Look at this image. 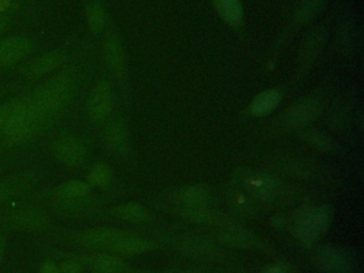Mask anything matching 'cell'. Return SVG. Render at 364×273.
<instances>
[{
    "label": "cell",
    "instance_id": "obj_32",
    "mask_svg": "<svg viewBox=\"0 0 364 273\" xmlns=\"http://www.w3.org/2000/svg\"><path fill=\"white\" fill-rule=\"evenodd\" d=\"M15 101H17V99H11V101L0 105V133H3V127H5L12 110H13Z\"/></svg>",
    "mask_w": 364,
    "mask_h": 273
},
{
    "label": "cell",
    "instance_id": "obj_13",
    "mask_svg": "<svg viewBox=\"0 0 364 273\" xmlns=\"http://www.w3.org/2000/svg\"><path fill=\"white\" fill-rule=\"evenodd\" d=\"M103 144L113 156L126 158L131 154V135L124 117L121 115L109 119L101 133Z\"/></svg>",
    "mask_w": 364,
    "mask_h": 273
},
{
    "label": "cell",
    "instance_id": "obj_39",
    "mask_svg": "<svg viewBox=\"0 0 364 273\" xmlns=\"http://www.w3.org/2000/svg\"><path fill=\"white\" fill-rule=\"evenodd\" d=\"M165 273H173V272L171 270H168V271H167V272H165Z\"/></svg>",
    "mask_w": 364,
    "mask_h": 273
},
{
    "label": "cell",
    "instance_id": "obj_3",
    "mask_svg": "<svg viewBox=\"0 0 364 273\" xmlns=\"http://www.w3.org/2000/svg\"><path fill=\"white\" fill-rule=\"evenodd\" d=\"M129 231L117 227L97 226L83 230H69L53 227L47 236L63 246L74 247L83 252H107L113 245L129 234Z\"/></svg>",
    "mask_w": 364,
    "mask_h": 273
},
{
    "label": "cell",
    "instance_id": "obj_14",
    "mask_svg": "<svg viewBox=\"0 0 364 273\" xmlns=\"http://www.w3.org/2000/svg\"><path fill=\"white\" fill-rule=\"evenodd\" d=\"M51 154L58 163L65 167L81 168L88 158V149L77 135H65L53 141Z\"/></svg>",
    "mask_w": 364,
    "mask_h": 273
},
{
    "label": "cell",
    "instance_id": "obj_10",
    "mask_svg": "<svg viewBox=\"0 0 364 273\" xmlns=\"http://www.w3.org/2000/svg\"><path fill=\"white\" fill-rule=\"evenodd\" d=\"M115 107V93L107 79H101L89 93L85 113L93 124H103L110 119Z\"/></svg>",
    "mask_w": 364,
    "mask_h": 273
},
{
    "label": "cell",
    "instance_id": "obj_27",
    "mask_svg": "<svg viewBox=\"0 0 364 273\" xmlns=\"http://www.w3.org/2000/svg\"><path fill=\"white\" fill-rule=\"evenodd\" d=\"M83 8L90 33L95 35L103 33L108 22V14L103 0H83Z\"/></svg>",
    "mask_w": 364,
    "mask_h": 273
},
{
    "label": "cell",
    "instance_id": "obj_40",
    "mask_svg": "<svg viewBox=\"0 0 364 273\" xmlns=\"http://www.w3.org/2000/svg\"><path fill=\"white\" fill-rule=\"evenodd\" d=\"M190 273H202V272H199V271H194V272H190Z\"/></svg>",
    "mask_w": 364,
    "mask_h": 273
},
{
    "label": "cell",
    "instance_id": "obj_29",
    "mask_svg": "<svg viewBox=\"0 0 364 273\" xmlns=\"http://www.w3.org/2000/svg\"><path fill=\"white\" fill-rule=\"evenodd\" d=\"M113 170L110 165L105 161H97L91 165L88 173L85 175V181L94 189L101 191L110 190L113 184Z\"/></svg>",
    "mask_w": 364,
    "mask_h": 273
},
{
    "label": "cell",
    "instance_id": "obj_20",
    "mask_svg": "<svg viewBox=\"0 0 364 273\" xmlns=\"http://www.w3.org/2000/svg\"><path fill=\"white\" fill-rule=\"evenodd\" d=\"M179 216L195 223L218 226H232V220L228 215L210 206L180 207Z\"/></svg>",
    "mask_w": 364,
    "mask_h": 273
},
{
    "label": "cell",
    "instance_id": "obj_33",
    "mask_svg": "<svg viewBox=\"0 0 364 273\" xmlns=\"http://www.w3.org/2000/svg\"><path fill=\"white\" fill-rule=\"evenodd\" d=\"M39 273H60L59 263L53 257H45L40 264Z\"/></svg>",
    "mask_w": 364,
    "mask_h": 273
},
{
    "label": "cell",
    "instance_id": "obj_6",
    "mask_svg": "<svg viewBox=\"0 0 364 273\" xmlns=\"http://www.w3.org/2000/svg\"><path fill=\"white\" fill-rule=\"evenodd\" d=\"M333 207L320 205L315 208L302 209L296 215L294 234L302 244L310 247L325 234L333 219Z\"/></svg>",
    "mask_w": 364,
    "mask_h": 273
},
{
    "label": "cell",
    "instance_id": "obj_1",
    "mask_svg": "<svg viewBox=\"0 0 364 273\" xmlns=\"http://www.w3.org/2000/svg\"><path fill=\"white\" fill-rule=\"evenodd\" d=\"M81 76L77 65H67L33 90L31 94L22 97L33 140L45 133L69 108L78 91Z\"/></svg>",
    "mask_w": 364,
    "mask_h": 273
},
{
    "label": "cell",
    "instance_id": "obj_24",
    "mask_svg": "<svg viewBox=\"0 0 364 273\" xmlns=\"http://www.w3.org/2000/svg\"><path fill=\"white\" fill-rule=\"evenodd\" d=\"M172 197L180 207L210 206L214 202L212 192L198 185L182 187L173 193Z\"/></svg>",
    "mask_w": 364,
    "mask_h": 273
},
{
    "label": "cell",
    "instance_id": "obj_30",
    "mask_svg": "<svg viewBox=\"0 0 364 273\" xmlns=\"http://www.w3.org/2000/svg\"><path fill=\"white\" fill-rule=\"evenodd\" d=\"M229 199H230L231 205L234 207L236 211L240 213V214H254V206H252L251 203H250L249 198L246 197L242 191H233V192L230 193Z\"/></svg>",
    "mask_w": 364,
    "mask_h": 273
},
{
    "label": "cell",
    "instance_id": "obj_9",
    "mask_svg": "<svg viewBox=\"0 0 364 273\" xmlns=\"http://www.w3.org/2000/svg\"><path fill=\"white\" fill-rule=\"evenodd\" d=\"M234 181L240 189H244L254 198L262 201H272L279 192V181L274 175L256 173L247 169L235 171Z\"/></svg>",
    "mask_w": 364,
    "mask_h": 273
},
{
    "label": "cell",
    "instance_id": "obj_4",
    "mask_svg": "<svg viewBox=\"0 0 364 273\" xmlns=\"http://www.w3.org/2000/svg\"><path fill=\"white\" fill-rule=\"evenodd\" d=\"M115 191H103L101 193L91 192L76 198L49 200L41 203L51 214L59 218L72 220H94L95 217L103 209L108 207L117 198Z\"/></svg>",
    "mask_w": 364,
    "mask_h": 273
},
{
    "label": "cell",
    "instance_id": "obj_41",
    "mask_svg": "<svg viewBox=\"0 0 364 273\" xmlns=\"http://www.w3.org/2000/svg\"><path fill=\"white\" fill-rule=\"evenodd\" d=\"M0 91H3V89L0 90Z\"/></svg>",
    "mask_w": 364,
    "mask_h": 273
},
{
    "label": "cell",
    "instance_id": "obj_38",
    "mask_svg": "<svg viewBox=\"0 0 364 273\" xmlns=\"http://www.w3.org/2000/svg\"><path fill=\"white\" fill-rule=\"evenodd\" d=\"M11 7V0H0V12L9 11Z\"/></svg>",
    "mask_w": 364,
    "mask_h": 273
},
{
    "label": "cell",
    "instance_id": "obj_23",
    "mask_svg": "<svg viewBox=\"0 0 364 273\" xmlns=\"http://www.w3.org/2000/svg\"><path fill=\"white\" fill-rule=\"evenodd\" d=\"M283 99L281 91L276 88L266 89L254 97L247 107V113L251 117H262L276 110Z\"/></svg>",
    "mask_w": 364,
    "mask_h": 273
},
{
    "label": "cell",
    "instance_id": "obj_17",
    "mask_svg": "<svg viewBox=\"0 0 364 273\" xmlns=\"http://www.w3.org/2000/svg\"><path fill=\"white\" fill-rule=\"evenodd\" d=\"M150 218V213L143 205L139 204V203L129 202L106 207L95 217L94 220L111 219V220L139 224V223L148 222Z\"/></svg>",
    "mask_w": 364,
    "mask_h": 273
},
{
    "label": "cell",
    "instance_id": "obj_16",
    "mask_svg": "<svg viewBox=\"0 0 364 273\" xmlns=\"http://www.w3.org/2000/svg\"><path fill=\"white\" fill-rule=\"evenodd\" d=\"M33 51V42L24 35H12L0 40V69L17 65Z\"/></svg>",
    "mask_w": 364,
    "mask_h": 273
},
{
    "label": "cell",
    "instance_id": "obj_21",
    "mask_svg": "<svg viewBox=\"0 0 364 273\" xmlns=\"http://www.w3.org/2000/svg\"><path fill=\"white\" fill-rule=\"evenodd\" d=\"M217 238L228 247L248 250H262L264 248L263 241L249 231L240 227L226 226V229L218 233Z\"/></svg>",
    "mask_w": 364,
    "mask_h": 273
},
{
    "label": "cell",
    "instance_id": "obj_5",
    "mask_svg": "<svg viewBox=\"0 0 364 273\" xmlns=\"http://www.w3.org/2000/svg\"><path fill=\"white\" fill-rule=\"evenodd\" d=\"M40 248L47 256L55 260L73 258L81 263L90 273H143L131 266L122 257L108 252H83V251H65L51 245L41 244Z\"/></svg>",
    "mask_w": 364,
    "mask_h": 273
},
{
    "label": "cell",
    "instance_id": "obj_2",
    "mask_svg": "<svg viewBox=\"0 0 364 273\" xmlns=\"http://www.w3.org/2000/svg\"><path fill=\"white\" fill-rule=\"evenodd\" d=\"M55 227L51 213L43 205L17 199L0 208V234L49 233Z\"/></svg>",
    "mask_w": 364,
    "mask_h": 273
},
{
    "label": "cell",
    "instance_id": "obj_31",
    "mask_svg": "<svg viewBox=\"0 0 364 273\" xmlns=\"http://www.w3.org/2000/svg\"><path fill=\"white\" fill-rule=\"evenodd\" d=\"M56 260L59 263L60 273H83L85 270V267L73 258H60Z\"/></svg>",
    "mask_w": 364,
    "mask_h": 273
},
{
    "label": "cell",
    "instance_id": "obj_18",
    "mask_svg": "<svg viewBox=\"0 0 364 273\" xmlns=\"http://www.w3.org/2000/svg\"><path fill=\"white\" fill-rule=\"evenodd\" d=\"M327 40V29L324 26L314 28L311 33H308L300 45L298 53V63H299V74L304 75L307 69L313 65L316 58L323 51Z\"/></svg>",
    "mask_w": 364,
    "mask_h": 273
},
{
    "label": "cell",
    "instance_id": "obj_34",
    "mask_svg": "<svg viewBox=\"0 0 364 273\" xmlns=\"http://www.w3.org/2000/svg\"><path fill=\"white\" fill-rule=\"evenodd\" d=\"M263 273H290V270H288V265L282 264V263H276V264L268 266L267 268L263 271Z\"/></svg>",
    "mask_w": 364,
    "mask_h": 273
},
{
    "label": "cell",
    "instance_id": "obj_36",
    "mask_svg": "<svg viewBox=\"0 0 364 273\" xmlns=\"http://www.w3.org/2000/svg\"><path fill=\"white\" fill-rule=\"evenodd\" d=\"M6 248H7L6 235L0 234V266L3 264V258H5Z\"/></svg>",
    "mask_w": 364,
    "mask_h": 273
},
{
    "label": "cell",
    "instance_id": "obj_7",
    "mask_svg": "<svg viewBox=\"0 0 364 273\" xmlns=\"http://www.w3.org/2000/svg\"><path fill=\"white\" fill-rule=\"evenodd\" d=\"M325 109V99L320 95H307L286 109L281 122L288 129H307L322 115Z\"/></svg>",
    "mask_w": 364,
    "mask_h": 273
},
{
    "label": "cell",
    "instance_id": "obj_37",
    "mask_svg": "<svg viewBox=\"0 0 364 273\" xmlns=\"http://www.w3.org/2000/svg\"><path fill=\"white\" fill-rule=\"evenodd\" d=\"M272 224L276 227V230H282L286 226V221L280 217H274V218H272Z\"/></svg>",
    "mask_w": 364,
    "mask_h": 273
},
{
    "label": "cell",
    "instance_id": "obj_8",
    "mask_svg": "<svg viewBox=\"0 0 364 273\" xmlns=\"http://www.w3.org/2000/svg\"><path fill=\"white\" fill-rule=\"evenodd\" d=\"M103 57L107 69L115 77L124 94L129 93V74L126 53L120 35L110 31L103 45Z\"/></svg>",
    "mask_w": 364,
    "mask_h": 273
},
{
    "label": "cell",
    "instance_id": "obj_15",
    "mask_svg": "<svg viewBox=\"0 0 364 273\" xmlns=\"http://www.w3.org/2000/svg\"><path fill=\"white\" fill-rule=\"evenodd\" d=\"M69 58V51L65 49H53L38 56L22 67V74L31 79L47 77L59 67H63Z\"/></svg>",
    "mask_w": 364,
    "mask_h": 273
},
{
    "label": "cell",
    "instance_id": "obj_19",
    "mask_svg": "<svg viewBox=\"0 0 364 273\" xmlns=\"http://www.w3.org/2000/svg\"><path fill=\"white\" fill-rule=\"evenodd\" d=\"M215 11L236 35L245 33V11L242 0H210Z\"/></svg>",
    "mask_w": 364,
    "mask_h": 273
},
{
    "label": "cell",
    "instance_id": "obj_25",
    "mask_svg": "<svg viewBox=\"0 0 364 273\" xmlns=\"http://www.w3.org/2000/svg\"><path fill=\"white\" fill-rule=\"evenodd\" d=\"M178 249L187 256L195 258H214L220 253V248L206 238L202 237H186L179 242Z\"/></svg>",
    "mask_w": 364,
    "mask_h": 273
},
{
    "label": "cell",
    "instance_id": "obj_35",
    "mask_svg": "<svg viewBox=\"0 0 364 273\" xmlns=\"http://www.w3.org/2000/svg\"><path fill=\"white\" fill-rule=\"evenodd\" d=\"M10 15L9 12H0V35L5 33L8 26L10 24Z\"/></svg>",
    "mask_w": 364,
    "mask_h": 273
},
{
    "label": "cell",
    "instance_id": "obj_12",
    "mask_svg": "<svg viewBox=\"0 0 364 273\" xmlns=\"http://www.w3.org/2000/svg\"><path fill=\"white\" fill-rule=\"evenodd\" d=\"M42 173L37 170L23 171L0 179V208L24 197L39 184Z\"/></svg>",
    "mask_w": 364,
    "mask_h": 273
},
{
    "label": "cell",
    "instance_id": "obj_28",
    "mask_svg": "<svg viewBox=\"0 0 364 273\" xmlns=\"http://www.w3.org/2000/svg\"><path fill=\"white\" fill-rule=\"evenodd\" d=\"M300 139L306 144L331 154H338L340 151L339 143L328 135L326 131L316 129H304L299 133Z\"/></svg>",
    "mask_w": 364,
    "mask_h": 273
},
{
    "label": "cell",
    "instance_id": "obj_11",
    "mask_svg": "<svg viewBox=\"0 0 364 273\" xmlns=\"http://www.w3.org/2000/svg\"><path fill=\"white\" fill-rule=\"evenodd\" d=\"M314 260L322 273H357L355 256L342 247H322L315 253Z\"/></svg>",
    "mask_w": 364,
    "mask_h": 273
},
{
    "label": "cell",
    "instance_id": "obj_22",
    "mask_svg": "<svg viewBox=\"0 0 364 273\" xmlns=\"http://www.w3.org/2000/svg\"><path fill=\"white\" fill-rule=\"evenodd\" d=\"M155 247L156 246L153 241L129 232V234L119 239L107 252L123 258V257L135 256L149 252L154 250Z\"/></svg>",
    "mask_w": 364,
    "mask_h": 273
},
{
    "label": "cell",
    "instance_id": "obj_26",
    "mask_svg": "<svg viewBox=\"0 0 364 273\" xmlns=\"http://www.w3.org/2000/svg\"><path fill=\"white\" fill-rule=\"evenodd\" d=\"M327 0H300L294 11L288 31H295L311 23L323 11Z\"/></svg>",
    "mask_w": 364,
    "mask_h": 273
}]
</instances>
